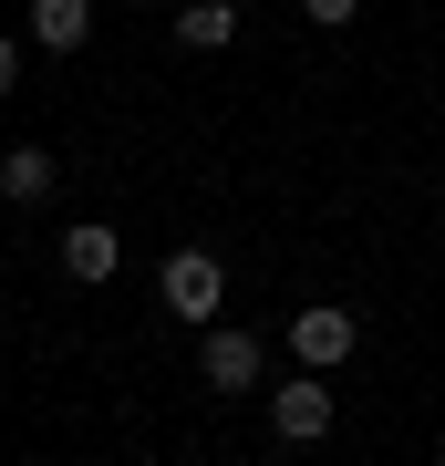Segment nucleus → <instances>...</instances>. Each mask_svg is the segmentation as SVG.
I'll return each instance as SVG.
<instances>
[{
  "label": "nucleus",
  "mask_w": 445,
  "mask_h": 466,
  "mask_svg": "<svg viewBox=\"0 0 445 466\" xmlns=\"http://www.w3.org/2000/svg\"><path fill=\"white\" fill-rule=\"evenodd\" d=\"M269 425H280V446H321V435H331V373L300 363L280 394H269Z\"/></svg>",
  "instance_id": "f257e3e1"
},
{
  "label": "nucleus",
  "mask_w": 445,
  "mask_h": 466,
  "mask_svg": "<svg viewBox=\"0 0 445 466\" xmlns=\"http://www.w3.org/2000/svg\"><path fill=\"white\" fill-rule=\"evenodd\" d=\"M156 290H166V311H177V321H217V290H228V269H217L207 249H177Z\"/></svg>",
  "instance_id": "f03ea898"
},
{
  "label": "nucleus",
  "mask_w": 445,
  "mask_h": 466,
  "mask_svg": "<svg viewBox=\"0 0 445 466\" xmlns=\"http://www.w3.org/2000/svg\"><path fill=\"white\" fill-rule=\"evenodd\" d=\"M352 342H363V321H352V311H331V300L290 321V352H300L311 373H342V363H352Z\"/></svg>",
  "instance_id": "7ed1b4c3"
},
{
  "label": "nucleus",
  "mask_w": 445,
  "mask_h": 466,
  "mask_svg": "<svg viewBox=\"0 0 445 466\" xmlns=\"http://www.w3.org/2000/svg\"><path fill=\"white\" fill-rule=\"evenodd\" d=\"M259 332H228V321H207V352H197V373H207V394H248L259 383Z\"/></svg>",
  "instance_id": "20e7f679"
},
{
  "label": "nucleus",
  "mask_w": 445,
  "mask_h": 466,
  "mask_svg": "<svg viewBox=\"0 0 445 466\" xmlns=\"http://www.w3.org/2000/svg\"><path fill=\"white\" fill-rule=\"evenodd\" d=\"M63 269H73L83 290H94V280H115V269H125V238H115V228H94V218H83V228H63Z\"/></svg>",
  "instance_id": "39448f33"
},
{
  "label": "nucleus",
  "mask_w": 445,
  "mask_h": 466,
  "mask_svg": "<svg viewBox=\"0 0 445 466\" xmlns=\"http://www.w3.org/2000/svg\"><path fill=\"white\" fill-rule=\"evenodd\" d=\"M32 42L42 52H83L94 42V0H32Z\"/></svg>",
  "instance_id": "423d86ee"
},
{
  "label": "nucleus",
  "mask_w": 445,
  "mask_h": 466,
  "mask_svg": "<svg viewBox=\"0 0 445 466\" xmlns=\"http://www.w3.org/2000/svg\"><path fill=\"white\" fill-rule=\"evenodd\" d=\"M52 177H63V167H52L42 146H11V156H0V198H11V208H42Z\"/></svg>",
  "instance_id": "0eeeda50"
},
{
  "label": "nucleus",
  "mask_w": 445,
  "mask_h": 466,
  "mask_svg": "<svg viewBox=\"0 0 445 466\" xmlns=\"http://www.w3.org/2000/svg\"><path fill=\"white\" fill-rule=\"evenodd\" d=\"M228 32H238V11H228V0H177V42H187V52H217Z\"/></svg>",
  "instance_id": "6e6552de"
},
{
  "label": "nucleus",
  "mask_w": 445,
  "mask_h": 466,
  "mask_svg": "<svg viewBox=\"0 0 445 466\" xmlns=\"http://www.w3.org/2000/svg\"><path fill=\"white\" fill-rule=\"evenodd\" d=\"M300 11H311V21H321V32H342V21H352V11H363V0H300Z\"/></svg>",
  "instance_id": "1a4fd4ad"
},
{
  "label": "nucleus",
  "mask_w": 445,
  "mask_h": 466,
  "mask_svg": "<svg viewBox=\"0 0 445 466\" xmlns=\"http://www.w3.org/2000/svg\"><path fill=\"white\" fill-rule=\"evenodd\" d=\"M11 84H21V42L0 32V94H11Z\"/></svg>",
  "instance_id": "9d476101"
},
{
  "label": "nucleus",
  "mask_w": 445,
  "mask_h": 466,
  "mask_svg": "<svg viewBox=\"0 0 445 466\" xmlns=\"http://www.w3.org/2000/svg\"><path fill=\"white\" fill-rule=\"evenodd\" d=\"M166 11H177V0H166Z\"/></svg>",
  "instance_id": "9b49d317"
},
{
  "label": "nucleus",
  "mask_w": 445,
  "mask_h": 466,
  "mask_svg": "<svg viewBox=\"0 0 445 466\" xmlns=\"http://www.w3.org/2000/svg\"><path fill=\"white\" fill-rule=\"evenodd\" d=\"M435 456H445V446H435Z\"/></svg>",
  "instance_id": "f8f14e48"
}]
</instances>
